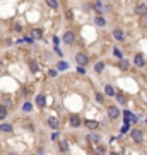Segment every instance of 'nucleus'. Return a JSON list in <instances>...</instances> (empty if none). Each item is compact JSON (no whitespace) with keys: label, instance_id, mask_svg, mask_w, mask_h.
Wrapping results in <instances>:
<instances>
[{"label":"nucleus","instance_id":"f257e3e1","mask_svg":"<svg viewBox=\"0 0 147 155\" xmlns=\"http://www.w3.org/2000/svg\"><path fill=\"white\" fill-rule=\"evenodd\" d=\"M130 138H132L135 143H140L144 140V133H142L140 130H132V131H130Z\"/></svg>","mask_w":147,"mask_h":155},{"label":"nucleus","instance_id":"f03ea898","mask_svg":"<svg viewBox=\"0 0 147 155\" xmlns=\"http://www.w3.org/2000/svg\"><path fill=\"white\" fill-rule=\"evenodd\" d=\"M75 61H77V65H80V67H86L89 63V56L84 53H77L75 55Z\"/></svg>","mask_w":147,"mask_h":155},{"label":"nucleus","instance_id":"7ed1b4c3","mask_svg":"<svg viewBox=\"0 0 147 155\" xmlns=\"http://www.w3.org/2000/svg\"><path fill=\"white\" fill-rule=\"evenodd\" d=\"M108 118H110V119L120 118V109L116 108V106H110V108H108Z\"/></svg>","mask_w":147,"mask_h":155},{"label":"nucleus","instance_id":"20e7f679","mask_svg":"<svg viewBox=\"0 0 147 155\" xmlns=\"http://www.w3.org/2000/svg\"><path fill=\"white\" fill-rule=\"evenodd\" d=\"M135 14L140 15V17H146V19H147V7H146V4H139V5H135Z\"/></svg>","mask_w":147,"mask_h":155},{"label":"nucleus","instance_id":"39448f33","mask_svg":"<svg viewBox=\"0 0 147 155\" xmlns=\"http://www.w3.org/2000/svg\"><path fill=\"white\" fill-rule=\"evenodd\" d=\"M84 126L87 130H91V131H96V130L99 128V123L94 121V119H86V121H84Z\"/></svg>","mask_w":147,"mask_h":155},{"label":"nucleus","instance_id":"423d86ee","mask_svg":"<svg viewBox=\"0 0 147 155\" xmlns=\"http://www.w3.org/2000/svg\"><path fill=\"white\" fill-rule=\"evenodd\" d=\"M62 39H63V43H65V44H72V43H74V39H75V36H74V33H72V31H65Z\"/></svg>","mask_w":147,"mask_h":155},{"label":"nucleus","instance_id":"0eeeda50","mask_svg":"<svg viewBox=\"0 0 147 155\" xmlns=\"http://www.w3.org/2000/svg\"><path fill=\"white\" fill-rule=\"evenodd\" d=\"M70 126H72V128H79V126H82V121H80V118H79L77 114L70 116Z\"/></svg>","mask_w":147,"mask_h":155},{"label":"nucleus","instance_id":"6e6552de","mask_svg":"<svg viewBox=\"0 0 147 155\" xmlns=\"http://www.w3.org/2000/svg\"><path fill=\"white\" fill-rule=\"evenodd\" d=\"M86 138H87V142H91V143H98L99 140H101V136H99L96 131H91V133H87V135H86Z\"/></svg>","mask_w":147,"mask_h":155},{"label":"nucleus","instance_id":"1a4fd4ad","mask_svg":"<svg viewBox=\"0 0 147 155\" xmlns=\"http://www.w3.org/2000/svg\"><path fill=\"white\" fill-rule=\"evenodd\" d=\"M46 123H48V126L51 130H58V128H60V121H58L56 118H53V116H51V118H48V121H46Z\"/></svg>","mask_w":147,"mask_h":155},{"label":"nucleus","instance_id":"9d476101","mask_svg":"<svg viewBox=\"0 0 147 155\" xmlns=\"http://www.w3.org/2000/svg\"><path fill=\"white\" fill-rule=\"evenodd\" d=\"M135 65H137V67H144V65H146V58H144V55L142 53H137L135 55Z\"/></svg>","mask_w":147,"mask_h":155},{"label":"nucleus","instance_id":"9b49d317","mask_svg":"<svg viewBox=\"0 0 147 155\" xmlns=\"http://www.w3.org/2000/svg\"><path fill=\"white\" fill-rule=\"evenodd\" d=\"M34 102H36V106H39V108H45V104H46V99H45V95H43V94H38V95H36V99H34Z\"/></svg>","mask_w":147,"mask_h":155},{"label":"nucleus","instance_id":"f8f14e48","mask_svg":"<svg viewBox=\"0 0 147 155\" xmlns=\"http://www.w3.org/2000/svg\"><path fill=\"white\" fill-rule=\"evenodd\" d=\"M31 38H33V39H39V38H43V31L41 29H33V31H31Z\"/></svg>","mask_w":147,"mask_h":155},{"label":"nucleus","instance_id":"ddd939ff","mask_svg":"<svg viewBox=\"0 0 147 155\" xmlns=\"http://www.w3.org/2000/svg\"><path fill=\"white\" fill-rule=\"evenodd\" d=\"M7 114H9V108L7 106H0V119L4 121L7 118Z\"/></svg>","mask_w":147,"mask_h":155},{"label":"nucleus","instance_id":"4468645a","mask_svg":"<svg viewBox=\"0 0 147 155\" xmlns=\"http://www.w3.org/2000/svg\"><path fill=\"white\" fill-rule=\"evenodd\" d=\"M118 68H120V70H128V68H130V63L121 58V60L118 61Z\"/></svg>","mask_w":147,"mask_h":155},{"label":"nucleus","instance_id":"2eb2a0df","mask_svg":"<svg viewBox=\"0 0 147 155\" xmlns=\"http://www.w3.org/2000/svg\"><path fill=\"white\" fill-rule=\"evenodd\" d=\"M113 36H115V39H118V41H121L123 38H125L121 29H113Z\"/></svg>","mask_w":147,"mask_h":155},{"label":"nucleus","instance_id":"dca6fc26","mask_svg":"<svg viewBox=\"0 0 147 155\" xmlns=\"http://www.w3.org/2000/svg\"><path fill=\"white\" fill-rule=\"evenodd\" d=\"M0 131L10 133V131H12V124H10V123H4V124H0Z\"/></svg>","mask_w":147,"mask_h":155},{"label":"nucleus","instance_id":"f3484780","mask_svg":"<svg viewBox=\"0 0 147 155\" xmlns=\"http://www.w3.org/2000/svg\"><path fill=\"white\" fill-rule=\"evenodd\" d=\"M58 148L62 150V152H69V143L65 142V140H60L58 142Z\"/></svg>","mask_w":147,"mask_h":155},{"label":"nucleus","instance_id":"a211bd4d","mask_svg":"<svg viewBox=\"0 0 147 155\" xmlns=\"http://www.w3.org/2000/svg\"><path fill=\"white\" fill-rule=\"evenodd\" d=\"M103 70H105V63H103V61H98V63L94 65V72H96V73H101Z\"/></svg>","mask_w":147,"mask_h":155},{"label":"nucleus","instance_id":"6ab92c4d","mask_svg":"<svg viewBox=\"0 0 147 155\" xmlns=\"http://www.w3.org/2000/svg\"><path fill=\"white\" fill-rule=\"evenodd\" d=\"M94 22H96V26H99V27H103L106 24V20H105V17H101V15H98L96 19H94Z\"/></svg>","mask_w":147,"mask_h":155},{"label":"nucleus","instance_id":"aec40b11","mask_svg":"<svg viewBox=\"0 0 147 155\" xmlns=\"http://www.w3.org/2000/svg\"><path fill=\"white\" fill-rule=\"evenodd\" d=\"M94 9H96L98 14H101V10H103V2H101V0H96V2H94Z\"/></svg>","mask_w":147,"mask_h":155},{"label":"nucleus","instance_id":"412c9836","mask_svg":"<svg viewBox=\"0 0 147 155\" xmlns=\"http://www.w3.org/2000/svg\"><path fill=\"white\" fill-rule=\"evenodd\" d=\"M105 94H106V95H115V89H113L110 84H108V85L105 87Z\"/></svg>","mask_w":147,"mask_h":155},{"label":"nucleus","instance_id":"4be33fe9","mask_svg":"<svg viewBox=\"0 0 147 155\" xmlns=\"http://www.w3.org/2000/svg\"><path fill=\"white\" fill-rule=\"evenodd\" d=\"M115 97H116V101H118V104H127V99L123 97V94H116Z\"/></svg>","mask_w":147,"mask_h":155},{"label":"nucleus","instance_id":"5701e85b","mask_svg":"<svg viewBox=\"0 0 147 155\" xmlns=\"http://www.w3.org/2000/svg\"><path fill=\"white\" fill-rule=\"evenodd\" d=\"M105 152H106V147H105V145H101V147H98V148H96V155H105Z\"/></svg>","mask_w":147,"mask_h":155},{"label":"nucleus","instance_id":"b1692460","mask_svg":"<svg viewBox=\"0 0 147 155\" xmlns=\"http://www.w3.org/2000/svg\"><path fill=\"white\" fill-rule=\"evenodd\" d=\"M46 4H48L51 9H56V7H58V2H56V0H46Z\"/></svg>","mask_w":147,"mask_h":155},{"label":"nucleus","instance_id":"393cba45","mask_svg":"<svg viewBox=\"0 0 147 155\" xmlns=\"http://www.w3.org/2000/svg\"><path fill=\"white\" fill-rule=\"evenodd\" d=\"M29 68H31V72H38V63H36V61H31V63H29Z\"/></svg>","mask_w":147,"mask_h":155},{"label":"nucleus","instance_id":"a878e982","mask_svg":"<svg viewBox=\"0 0 147 155\" xmlns=\"http://www.w3.org/2000/svg\"><path fill=\"white\" fill-rule=\"evenodd\" d=\"M31 109H33V106H31V104H29V102H26V104H24V106H22V111H24V113H29V111H31Z\"/></svg>","mask_w":147,"mask_h":155},{"label":"nucleus","instance_id":"bb28decb","mask_svg":"<svg viewBox=\"0 0 147 155\" xmlns=\"http://www.w3.org/2000/svg\"><path fill=\"white\" fill-rule=\"evenodd\" d=\"M113 53H115V56H116L118 60H121V58H123V56H121V51H120L118 48H115V49H113Z\"/></svg>","mask_w":147,"mask_h":155},{"label":"nucleus","instance_id":"cd10ccee","mask_svg":"<svg viewBox=\"0 0 147 155\" xmlns=\"http://www.w3.org/2000/svg\"><path fill=\"white\" fill-rule=\"evenodd\" d=\"M67 67H69V65H67L65 61H62V63H58V70H65Z\"/></svg>","mask_w":147,"mask_h":155},{"label":"nucleus","instance_id":"c85d7f7f","mask_svg":"<svg viewBox=\"0 0 147 155\" xmlns=\"http://www.w3.org/2000/svg\"><path fill=\"white\" fill-rule=\"evenodd\" d=\"M128 128H130V124L123 123V126H121V133H127V131H128Z\"/></svg>","mask_w":147,"mask_h":155},{"label":"nucleus","instance_id":"c756f323","mask_svg":"<svg viewBox=\"0 0 147 155\" xmlns=\"http://www.w3.org/2000/svg\"><path fill=\"white\" fill-rule=\"evenodd\" d=\"M96 101L103 102V101H105V95H103V94H96Z\"/></svg>","mask_w":147,"mask_h":155},{"label":"nucleus","instance_id":"7c9ffc66","mask_svg":"<svg viewBox=\"0 0 147 155\" xmlns=\"http://www.w3.org/2000/svg\"><path fill=\"white\" fill-rule=\"evenodd\" d=\"M48 73H50V77H56V70H55V68H50Z\"/></svg>","mask_w":147,"mask_h":155},{"label":"nucleus","instance_id":"2f4dec72","mask_svg":"<svg viewBox=\"0 0 147 155\" xmlns=\"http://www.w3.org/2000/svg\"><path fill=\"white\" fill-rule=\"evenodd\" d=\"M58 136H60V133H53V135H51V140H53V142H56V140H58Z\"/></svg>","mask_w":147,"mask_h":155},{"label":"nucleus","instance_id":"473e14b6","mask_svg":"<svg viewBox=\"0 0 147 155\" xmlns=\"http://www.w3.org/2000/svg\"><path fill=\"white\" fill-rule=\"evenodd\" d=\"M77 72H79V73H86V68L79 65V67H77Z\"/></svg>","mask_w":147,"mask_h":155},{"label":"nucleus","instance_id":"72a5a7b5","mask_svg":"<svg viewBox=\"0 0 147 155\" xmlns=\"http://www.w3.org/2000/svg\"><path fill=\"white\" fill-rule=\"evenodd\" d=\"M14 31H17V33H21V31H22V27H21V26H19V24H17V26H15V27H14Z\"/></svg>","mask_w":147,"mask_h":155},{"label":"nucleus","instance_id":"f704fd0d","mask_svg":"<svg viewBox=\"0 0 147 155\" xmlns=\"http://www.w3.org/2000/svg\"><path fill=\"white\" fill-rule=\"evenodd\" d=\"M55 51H56L58 55H60V56H63V53H62V49H60V48H55Z\"/></svg>","mask_w":147,"mask_h":155},{"label":"nucleus","instance_id":"c9c22d12","mask_svg":"<svg viewBox=\"0 0 147 155\" xmlns=\"http://www.w3.org/2000/svg\"><path fill=\"white\" fill-rule=\"evenodd\" d=\"M7 155H17V154H15V152H9Z\"/></svg>","mask_w":147,"mask_h":155},{"label":"nucleus","instance_id":"e433bc0d","mask_svg":"<svg viewBox=\"0 0 147 155\" xmlns=\"http://www.w3.org/2000/svg\"><path fill=\"white\" fill-rule=\"evenodd\" d=\"M110 155H118V154H116V152H111V154H110Z\"/></svg>","mask_w":147,"mask_h":155},{"label":"nucleus","instance_id":"4c0bfd02","mask_svg":"<svg viewBox=\"0 0 147 155\" xmlns=\"http://www.w3.org/2000/svg\"><path fill=\"white\" fill-rule=\"evenodd\" d=\"M146 123H147V119H146Z\"/></svg>","mask_w":147,"mask_h":155},{"label":"nucleus","instance_id":"58836bf2","mask_svg":"<svg viewBox=\"0 0 147 155\" xmlns=\"http://www.w3.org/2000/svg\"><path fill=\"white\" fill-rule=\"evenodd\" d=\"M0 150H2V148H0Z\"/></svg>","mask_w":147,"mask_h":155}]
</instances>
